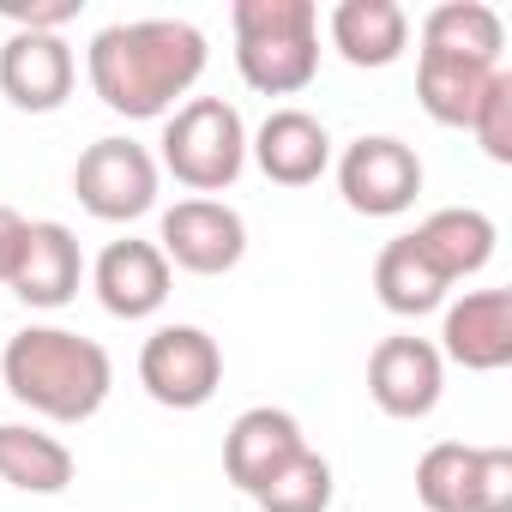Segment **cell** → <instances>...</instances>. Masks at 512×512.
Listing matches in <instances>:
<instances>
[{
	"label": "cell",
	"mask_w": 512,
	"mask_h": 512,
	"mask_svg": "<svg viewBox=\"0 0 512 512\" xmlns=\"http://www.w3.org/2000/svg\"><path fill=\"white\" fill-rule=\"evenodd\" d=\"M211 49L205 31L187 19H121L103 25L85 49V79L109 115L127 121H169L181 97L199 85Z\"/></svg>",
	"instance_id": "6da1fadb"
},
{
	"label": "cell",
	"mask_w": 512,
	"mask_h": 512,
	"mask_svg": "<svg viewBox=\"0 0 512 512\" xmlns=\"http://www.w3.org/2000/svg\"><path fill=\"white\" fill-rule=\"evenodd\" d=\"M0 380H7L13 404H25L43 422H91L109 392H115V362L97 338L67 332V326H25L0 350Z\"/></svg>",
	"instance_id": "7a4b0ae2"
},
{
	"label": "cell",
	"mask_w": 512,
	"mask_h": 512,
	"mask_svg": "<svg viewBox=\"0 0 512 512\" xmlns=\"http://www.w3.org/2000/svg\"><path fill=\"white\" fill-rule=\"evenodd\" d=\"M235 73L260 97H296L320 73V7L314 0H235Z\"/></svg>",
	"instance_id": "3957f363"
},
{
	"label": "cell",
	"mask_w": 512,
	"mask_h": 512,
	"mask_svg": "<svg viewBox=\"0 0 512 512\" xmlns=\"http://www.w3.org/2000/svg\"><path fill=\"white\" fill-rule=\"evenodd\" d=\"M157 145H163L157 169H169L193 199H211V193L235 187L241 169H247V127H241V109L223 103V97H187L163 121Z\"/></svg>",
	"instance_id": "277c9868"
},
{
	"label": "cell",
	"mask_w": 512,
	"mask_h": 512,
	"mask_svg": "<svg viewBox=\"0 0 512 512\" xmlns=\"http://www.w3.org/2000/svg\"><path fill=\"white\" fill-rule=\"evenodd\" d=\"M416 500L428 512H512V446H428L416 464Z\"/></svg>",
	"instance_id": "5b68a950"
},
{
	"label": "cell",
	"mask_w": 512,
	"mask_h": 512,
	"mask_svg": "<svg viewBox=\"0 0 512 512\" xmlns=\"http://www.w3.org/2000/svg\"><path fill=\"white\" fill-rule=\"evenodd\" d=\"M163 169L139 139H97L73 163V193L97 223H133L157 205Z\"/></svg>",
	"instance_id": "8992f818"
},
{
	"label": "cell",
	"mask_w": 512,
	"mask_h": 512,
	"mask_svg": "<svg viewBox=\"0 0 512 512\" xmlns=\"http://www.w3.org/2000/svg\"><path fill=\"white\" fill-rule=\"evenodd\" d=\"M139 386L163 410H205L223 386V350L205 326H157L139 350Z\"/></svg>",
	"instance_id": "52a82bcc"
},
{
	"label": "cell",
	"mask_w": 512,
	"mask_h": 512,
	"mask_svg": "<svg viewBox=\"0 0 512 512\" xmlns=\"http://www.w3.org/2000/svg\"><path fill=\"white\" fill-rule=\"evenodd\" d=\"M338 193L356 217H404L422 193V157L398 133H362L338 157Z\"/></svg>",
	"instance_id": "ba28073f"
},
{
	"label": "cell",
	"mask_w": 512,
	"mask_h": 512,
	"mask_svg": "<svg viewBox=\"0 0 512 512\" xmlns=\"http://www.w3.org/2000/svg\"><path fill=\"white\" fill-rule=\"evenodd\" d=\"M157 253L169 260V272L181 266L193 278H223L247 253V223L223 199H175L157 223Z\"/></svg>",
	"instance_id": "9c48e42d"
},
{
	"label": "cell",
	"mask_w": 512,
	"mask_h": 512,
	"mask_svg": "<svg viewBox=\"0 0 512 512\" xmlns=\"http://www.w3.org/2000/svg\"><path fill=\"white\" fill-rule=\"evenodd\" d=\"M440 392H446V362L428 338L416 332H392L374 344L368 356V398L392 416V422H422L440 410Z\"/></svg>",
	"instance_id": "30bf717a"
},
{
	"label": "cell",
	"mask_w": 512,
	"mask_h": 512,
	"mask_svg": "<svg viewBox=\"0 0 512 512\" xmlns=\"http://www.w3.org/2000/svg\"><path fill=\"white\" fill-rule=\"evenodd\" d=\"M79 85V61L67 49V37L49 31H13L0 43V97H7L19 115H55L67 109Z\"/></svg>",
	"instance_id": "8fae6325"
},
{
	"label": "cell",
	"mask_w": 512,
	"mask_h": 512,
	"mask_svg": "<svg viewBox=\"0 0 512 512\" xmlns=\"http://www.w3.org/2000/svg\"><path fill=\"white\" fill-rule=\"evenodd\" d=\"M302 446H308V434H302V422H296L290 410L253 404V410H241V416L229 422V434H223V476L253 500Z\"/></svg>",
	"instance_id": "7c38bea8"
},
{
	"label": "cell",
	"mask_w": 512,
	"mask_h": 512,
	"mask_svg": "<svg viewBox=\"0 0 512 512\" xmlns=\"http://www.w3.org/2000/svg\"><path fill=\"white\" fill-rule=\"evenodd\" d=\"M434 350L440 362H458L470 374H500L512 362V290H470L446 302Z\"/></svg>",
	"instance_id": "4fadbf2b"
},
{
	"label": "cell",
	"mask_w": 512,
	"mask_h": 512,
	"mask_svg": "<svg viewBox=\"0 0 512 512\" xmlns=\"http://www.w3.org/2000/svg\"><path fill=\"white\" fill-rule=\"evenodd\" d=\"M169 284H175V272L157 253V241H133V235L109 241L91 266V290H97L103 314H115V320H151L169 302Z\"/></svg>",
	"instance_id": "5bb4252c"
},
{
	"label": "cell",
	"mask_w": 512,
	"mask_h": 512,
	"mask_svg": "<svg viewBox=\"0 0 512 512\" xmlns=\"http://www.w3.org/2000/svg\"><path fill=\"white\" fill-rule=\"evenodd\" d=\"M79 284H85L79 235H73L67 223H55V217L25 223V247H19V266H13V284H7V290H13L25 308L55 314V308H67V302L79 296Z\"/></svg>",
	"instance_id": "9a60e30c"
},
{
	"label": "cell",
	"mask_w": 512,
	"mask_h": 512,
	"mask_svg": "<svg viewBox=\"0 0 512 512\" xmlns=\"http://www.w3.org/2000/svg\"><path fill=\"white\" fill-rule=\"evenodd\" d=\"M247 157L278 187H314L332 169V133L308 109H272L260 133H247Z\"/></svg>",
	"instance_id": "2e32d148"
},
{
	"label": "cell",
	"mask_w": 512,
	"mask_h": 512,
	"mask_svg": "<svg viewBox=\"0 0 512 512\" xmlns=\"http://www.w3.org/2000/svg\"><path fill=\"white\" fill-rule=\"evenodd\" d=\"M410 241L422 247V260H428L446 284H464V278H476V272L494 260L500 229H494V217L476 211V205H440V211H428V217L410 229Z\"/></svg>",
	"instance_id": "e0dca14e"
},
{
	"label": "cell",
	"mask_w": 512,
	"mask_h": 512,
	"mask_svg": "<svg viewBox=\"0 0 512 512\" xmlns=\"http://www.w3.org/2000/svg\"><path fill=\"white\" fill-rule=\"evenodd\" d=\"M326 37H332V49L350 67L380 73V67L404 61V49H410V13L398 7V0H338L332 19H326Z\"/></svg>",
	"instance_id": "ac0fdd59"
},
{
	"label": "cell",
	"mask_w": 512,
	"mask_h": 512,
	"mask_svg": "<svg viewBox=\"0 0 512 512\" xmlns=\"http://www.w3.org/2000/svg\"><path fill=\"white\" fill-rule=\"evenodd\" d=\"M79 476L73 446L43 434L37 422H0V482L19 494H67Z\"/></svg>",
	"instance_id": "d6986e66"
},
{
	"label": "cell",
	"mask_w": 512,
	"mask_h": 512,
	"mask_svg": "<svg viewBox=\"0 0 512 512\" xmlns=\"http://www.w3.org/2000/svg\"><path fill=\"white\" fill-rule=\"evenodd\" d=\"M494 73H500V67H488V61H464V55H434V49H422V55H416V103H422L428 121H440V127H470V115H476L482 91L494 85Z\"/></svg>",
	"instance_id": "ffe728a7"
},
{
	"label": "cell",
	"mask_w": 512,
	"mask_h": 512,
	"mask_svg": "<svg viewBox=\"0 0 512 512\" xmlns=\"http://www.w3.org/2000/svg\"><path fill=\"white\" fill-rule=\"evenodd\" d=\"M446 290H452V284L422 260V247H416L410 235H392V241L380 247V260H374V296H380L386 314L422 320V314L446 308Z\"/></svg>",
	"instance_id": "44dd1931"
},
{
	"label": "cell",
	"mask_w": 512,
	"mask_h": 512,
	"mask_svg": "<svg viewBox=\"0 0 512 512\" xmlns=\"http://www.w3.org/2000/svg\"><path fill=\"white\" fill-rule=\"evenodd\" d=\"M422 49L434 55H464V61H488L500 67L506 49V25L488 0H440V7L422 19Z\"/></svg>",
	"instance_id": "7402d4cb"
},
{
	"label": "cell",
	"mask_w": 512,
	"mask_h": 512,
	"mask_svg": "<svg viewBox=\"0 0 512 512\" xmlns=\"http://www.w3.org/2000/svg\"><path fill=\"white\" fill-rule=\"evenodd\" d=\"M332 494H338L332 464L314 446H302L260 494H253V506H260V512H332Z\"/></svg>",
	"instance_id": "603a6c76"
},
{
	"label": "cell",
	"mask_w": 512,
	"mask_h": 512,
	"mask_svg": "<svg viewBox=\"0 0 512 512\" xmlns=\"http://www.w3.org/2000/svg\"><path fill=\"white\" fill-rule=\"evenodd\" d=\"M470 133H476V145H482L494 163H512V73H506V67H500L494 85L482 91V103H476V115H470Z\"/></svg>",
	"instance_id": "cb8c5ba5"
},
{
	"label": "cell",
	"mask_w": 512,
	"mask_h": 512,
	"mask_svg": "<svg viewBox=\"0 0 512 512\" xmlns=\"http://www.w3.org/2000/svg\"><path fill=\"white\" fill-rule=\"evenodd\" d=\"M85 0H49V7H19V0H0V19H13V31H49L61 37V25L79 19Z\"/></svg>",
	"instance_id": "d4e9b609"
},
{
	"label": "cell",
	"mask_w": 512,
	"mask_h": 512,
	"mask_svg": "<svg viewBox=\"0 0 512 512\" xmlns=\"http://www.w3.org/2000/svg\"><path fill=\"white\" fill-rule=\"evenodd\" d=\"M19 247H25V217L13 205H0V290L13 284V266H19Z\"/></svg>",
	"instance_id": "484cf974"
}]
</instances>
